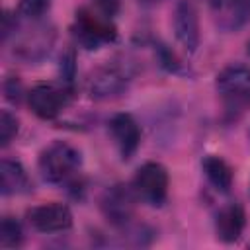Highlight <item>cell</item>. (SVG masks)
<instances>
[{"label": "cell", "instance_id": "17", "mask_svg": "<svg viewBox=\"0 0 250 250\" xmlns=\"http://www.w3.org/2000/svg\"><path fill=\"white\" fill-rule=\"evenodd\" d=\"M94 4L98 6V10H100L104 16L111 18V16H115V14L119 12L121 0H94Z\"/></svg>", "mask_w": 250, "mask_h": 250}, {"label": "cell", "instance_id": "2", "mask_svg": "<svg viewBox=\"0 0 250 250\" xmlns=\"http://www.w3.org/2000/svg\"><path fill=\"white\" fill-rule=\"evenodd\" d=\"M78 166H80V152L62 141L49 145L39 154V172L43 180L53 184L68 178Z\"/></svg>", "mask_w": 250, "mask_h": 250}, {"label": "cell", "instance_id": "3", "mask_svg": "<svg viewBox=\"0 0 250 250\" xmlns=\"http://www.w3.org/2000/svg\"><path fill=\"white\" fill-rule=\"evenodd\" d=\"M74 35L78 43L86 49H98L102 43H109L115 39L117 31L111 25L107 16H96L86 8H80L76 12V23H74Z\"/></svg>", "mask_w": 250, "mask_h": 250}, {"label": "cell", "instance_id": "6", "mask_svg": "<svg viewBox=\"0 0 250 250\" xmlns=\"http://www.w3.org/2000/svg\"><path fill=\"white\" fill-rule=\"evenodd\" d=\"M27 221L41 232H57L72 225V213L62 203H45L31 207L27 211Z\"/></svg>", "mask_w": 250, "mask_h": 250}, {"label": "cell", "instance_id": "4", "mask_svg": "<svg viewBox=\"0 0 250 250\" xmlns=\"http://www.w3.org/2000/svg\"><path fill=\"white\" fill-rule=\"evenodd\" d=\"M133 186L146 203L162 205L168 193V172L158 162H146L137 170Z\"/></svg>", "mask_w": 250, "mask_h": 250}, {"label": "cell", "instance_id": "8", "mask_svg": "<svg viewBox=\"0 0 250 250\" xmlns=\"http://www.w3.org/2000/svg\"><path fill=\"white\" fill-rule=\"evenodd\" d=\"M102 211L113 225H125L135 211V197L125 186L109 188L102 197Z\"/></svg>", "mask_w": 250, "mask_h": 250}, {"label": "cell", "instance_id": "20", "mask_svg": "<svg viewBox=\"0 0 250 250\" xmlns=\"http://www.w3.org/2000/svg\"><path fill=\"white\" fill-rule=\"evenodd\" d=\"M248 53H250V43H248Z\"/></svg>", "mask_w": 250, "mask_h": 250}, {"label": "cell", "instance_id": "14", "mask_svg": "<svg viewBox=\"0 0 250 250\" xmlns=\"http://www.w3.org/2000/svg\"><path fill=\"white\" fill-rule=\"evenodd\" d=\"M21 227L16 219L12 217H4L0 223V246L4 248H16L21 244Z\"/></svg>", "mask_w": 250, "mask_h": 250}, {"label": "cell", "instance_id": "10", "mask_svg": "<svg viewBox=\"0 0 250 250\" xmlns=\"http://www.w3.org/2000/svg\"><path fill=\"white\" fill-rule=\"evenodd\" d=\"M125 88H127V76L115 66H105L98 70L90 80V94L96 100L113 98L121 94Z\"/></svg>", "mask_w": 250, "mask_h": 250}, {"label": "cell", "instance_id": "1", "mask_svg": "<svg viewBox=\"0 0 250 250\" xmlns=\"http://www.w3.org/2000/svg\"><path fill=\"white\" fill-rule=\"evenodd\" d=\"M217 92L230 115H240L250 105V68L244 64H230L217 76Z\"/></svg>", "mask_w": 250, "mask_h": 250}, {"label": "cell", "instance_id": "9", "mask_svg": "<svg viewBox=\"0 0 250 250\" xmlns=\"http://www.w3.org/2000/svg\"><path fill=\"white\" fill-rule=\"evenodd\" d=\"M109 131L123 158H131L141 143V129L129 113H117L109 121Z\"/></svg>", "mask_w": 250, "mask_h": 250}, {"label": "cell", "instance_id": "5", "mask_svg": "<svg viewBox=\"0 0 250 250\" xmlns=\"http://www.w3.org/2000/svg\"><path fill=\"white\" fill-rule=\"evenodd\" d=\"M174 33L180 45L188 53H195L199 47V20L189 0H180L174 10Z\"/></svg>", "mask_w": 250, "mask_h": 250}, {"label": "cell", "instance_id": "15", "mask_svg": "<svg viewBox=\"0 0 250 250\" xmlns=\"http://www.w3.org/2000/svg\"><path fill=\"white\" fill-rule=\"evenodd\" d=\"M16 133H18V119L8 109H2V113H0V145L2 146L10 145V141L16 137Z\"/></svg>", "mask_w": 250, "mask_h": 250}, {"label": "cell", "instance_id": "19", "mask_svg": "<svg viewBox=\"0 0 250 250\" xmlns=\"http://www.w3.org/2000/svg\"><path fill=\"white\" fill-rule=\"evenodd\" d=\"M143 2H146V4H152V2H158V0H143Z\"/></svg>", "mask_w": 250, "mask_h": 250}, {"label": "cell", "instance_id": "18", "mask_svg": "<svg viewBox=\"0 0 250 250\" xmlns=\"http://www.w3.org/2000/svg\"><path fill=\"white\" fill-rule=\"evenodd\" d=\"M6 94H8V100H12V102H18L20 100V84H18V80H14V78H10V80H6Z\"/></svg>", "mask_w": 250, "mask_h": 250}, {"label": "cell", "instance_id": "16", "mask_svg": "<svg viewBox=\"0 0 250 250\" xmlns=\"http://www.w3.org/2000/svg\"><path fill=\"white\" fill-rule=\"evenodd\" d=\"M49 0H20V14L25 18H39L47 12Z\"/></svg>", "mask_w": 250, "mask_h": 250}, {"label": "cell", "instance_id": "11", "mask_svg": "<svg viewBox=\"0 0 250 250\" xmlns=\"http://www.w3.org/2000/svg\"><path fill=\"white\" fill-rule=\"evenodd\" d=\"M244 225H246V215L238 203H229L217 213L215 229H217V236L223 242H234L242 234Z\"/></svg>", "mask_w": 250, "mask_h": 250}, {"label": "cell", "instance_id": "13", "mask_svg": "<svg viewBox=\"0 0 250 250\" xmlns=\"http://www.w3.org/2000/svg\"><path fill=\"white\" fill-rule=\"evenodd\" d=\"M201 168H203L207 180L219 191H229L230 189V186H232V170L221 156H215V154L205 156L203 162H201Z\"/></svg>", "mask_w": 250, "mask_h": 250}, {"label": "cell", "instance_id": "7", "mask_svg": "<svg viewBox=\"0 0 250 250\" xmlns=\"http://www.w3.org/2000/svg\"><path fill=\"white\" fill-rule=\"evenodd\" d=\"M27 104L31 111L41 119H55L62 105L66 104L64 90L53 86V84H37L27 94Z\"/></svg>", "mask_w": 250, "mask_h": 250}, {"label": "cell", "instance_id": "12", "mask_svg": "<svg viewBox=\"0 0 250 250\" xmlns=\"http://www.w3.org/2000/svg\"><path fill=\"white\" fill-rule=\"evenodd\" d=\"M31 188V182L23 170V166L16 160L4 158L0 164V189L4 195L23 193Z\"/></svg>", "mask_w": 250, "mask_h": 250}]
</instances>
